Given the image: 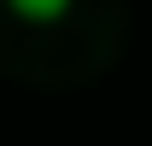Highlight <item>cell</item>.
<instances>
[{
	"instance_id": "obj_1",
	"label": "cell",
	"mask_w": 152,
	"mask_h": 146,
	"mask_svg": "<svg viewBox=\"0 0 152 146\" xmlns=\"http://www.w3.org/2000/svg\"><path fill=\"white\" fill-rule=\"evenodd\" d=\"M6 6H12L23 23H58V18L76 6V0H6Z\"/></svg>"
}]
</instances>
